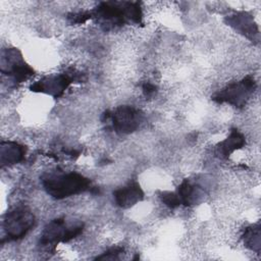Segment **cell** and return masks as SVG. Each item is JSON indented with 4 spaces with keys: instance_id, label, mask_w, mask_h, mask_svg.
Here are the masks:
<instances>
[{
    "instance_id": "6da1fadb",
    "label": "cell",
    "mask_w": 261,
    "mask_h": 261,
    "mask_svg": "<svg viewBox=\"0 0 261 261\" xmlns=\"http://www.w3.org/2000/svg\"><path fill=\"white\" fill-rule=\"evenodd\" d=\"M46 192L55 199H64L90 189L89 178L76 172L53 173L42 180Z\"/></svg>"
},
{
    "instance_id": "7a4b0ae2",
    "label": "cell",
    "mask_w": 261,
    "mask_h": 261,
    "mask_svg": "<svg viewBox=\"0 0 261 261\" xmlns=\"http://www.w3.org/2000/svg\"><path fill=\"white\" fill-rule=\"evenodd\" d=\"M84 224L82 222L67 223L64 219L58 218L52 220L44 228L40 243L42 246H55L56 244L62 242H69L76 236H79L83 230Z\"/></svg>"
},
{
    "instance_id": "3957f363",
    "label": "cell",
    "mask_w": 261,
    "mask_h": 261,
    "mask_svg": "<svg viewBox=\"0 0 261 261\" xmlns=\"http://www.w3.org/2000/svg\"><path fill=\"white\" fill-rule=\"evenodd\" d=\"M34 224V214L28 208L19 207L6 214L3 228L8 241H16L22 239L33 228Z\"/></svg>"
},
{
    "instance_id": "277c9868",
    "label": "cell",
    "mask_w": 261,
    "mask_h": 261,
    "mask_svg": "<svg viewBox=\"0 0 261 261\" xmlns=\"http://www.w3.org/2000/svg\"><path fill=\"white\" fill-rule=\"evenodd\" d=\"M256 84L253 77L247 76L241 82L234 83L217 93L213 99L218 103H228L233 106H242L255 90Z\"/></svg>"
},
{
    "instance_id": "5b68a950",
    "label": "cell",
    "mask_w": 261,
    "mask_h": 261,
    "mask_svg": "<svg viewBox=\"0 0 261 261\" xmlns=\"http://www.w3.org/2000/svg\"><path fill=\"white\" fill-rule=\"evenodd\" d=\"M109 116L111 117L113 128L120 134L135 132L142 121V114L132 106H120Z\"/></svg>"
},
{
    "instance_id": "8992f818",
    "label": "cell",
    "mask_w": 261,
    "mask_h": 261,
    "mask_svg": "<svg viewBox=\"0 0 261 261\" xmlns=\"http://www.w3.org/2000/svg\"><path fill=\"white\" fill-rule=\"evenodd\" d=\"M2 72H7L14 82L21 83L34 74L31 68L22 59L17 50L11 49L6 51V56L2 57Z\"/></svg>"
},
{
    "instance_id": "52a82bcc",
    "label": "cell",
    "mask_w": 261,
    "mask_h": 261,
    "mask_svg": "<svg viewBox=\"0 0 261 261\" xmlns=\"http://www.w3.org/2000/svg\"><path fill=\"white\" fill-rule=\"evenodd\" d=\"M74 80H77L76 73L71 74H58L53 76L45 77L36 84H34L31 89L35 92H42L49 94L54 97H58L62 95V93L67 89V87Z\"/></svg>"
},
{
    "instance_id": "ba28073f",
    "label": "cell",
    "mask_w": 261,
    "mask_h": 261,
    "mask_svg": "<svg viewBox=\"0 0 261 261\" xmlns=\"http://www.w3.org/2000/svg\"><path fill=\"white\" fill-rule=\"evenodd\" d=\"M113 195L115 203L121 208H128L140 202L144 197V193L137 182H130L116 190Z\"/></svg>"
},
{
    "instance_id": "9c48e42d",
    "label": "cell",
    "mask_w": 261,
    "mask_h": 261,
    "mask_svg": "<svg viewBox=\"0 0 261 261\" xmlns=\"http://www.w3.org/2000/svg\"><path fill=\"white\" fill-rule=\"evenodd\" d=\"M25 154V149L23 146L14 143V142H6L1 144V164L4 165H10L19 162L22 160L23 156Z\"/></svg>"
},
{
    "instance_id": "30bf717a",
    "label": "cell",
    "mask_w": 261,
    "mask_h": 261,
    "mask_svg": "<svg viewBox=\"0 0 261 261\" xmlns=\"http://www.w3.org/2000/svg\"><path fill=\"white\" fill-rule=\"evenodd\" d=\"M245 145V138L238 130H232L230 135L219 144V154L221 157L226 158L236 150L242 148Z\"/></svg>"
},
{
    "instance_id": "8fae6325",
    "label": "cell",
    "mask_w": 261,
    "mask_h": 261,
    "mask_svg": "<svg viewBox=\"0 0 261 261\" xmlns=\"http://www.w3.org/2000/svg\"><path fill=\"white\" fill-rule=\"evenodd\" d=\"M228 23L234 27L238 31H240L247 37H250V36L254 37V35L258 33V31L255 29L252 17L250 15H247L246 13L233 15L228 19Z\"/></svg>"
},
{
    "instance_id": "7c38bea8",
    "label": "cell",
    "mask_w": 261,
    "mask_h": 261,
    "mask_svg": "<svg viewBox=\"0 0 261 261\" xmlns=\"http://www.w3.org/2000/svg\"><path fill=\"white\" fill-rule=\"evenodd\" d=\"M176 195L179 199L180 204L188 206L197 202L200 197V191L196 186L192 185L188 180H185L179 185Z\"/></svg>"
},
{
    "instance_id": "4fadbf2b",
    "label": "cell",
    "mask_w": 261,
    "mask_h": 261,
    "mask_svg": "<svg viewBox=\"0 0 261 261\" xmlns=\"http://www.w3.org/2000/svg\"><path fill=\"white\" fill-rule=\"evenodd\" d=\"M244 243L245 245L254 250L259 251L260 249V229L259 227H248L244 234Z\"/></svg>"
},
{
    "instance_id": "5bb4252c",
    "label": "cell",
    "mask_w": 261,
    "mask_h": 261,
    "mask_svg": "<svg viewBox=\"0 0 261 261\" xmlns=\"http://www.w3.org/2000/svg\"><path fill=\"white\" fill-rule=\"evenodd\" d=\"M162 201L170 208H175L180 205L179 199L176 193H165L162 195Z\"/></svg>"
},
{
    "instance_id": "9a60e30c",
    "label": "cell",
    "mask_w": 261,
    "mask_h": 261,
    "mask_svg": "<svg viewBox=\"0 0 261 261\" xmlns=\"http://www.w3.org/2000/svg\"><path fill=\"white\" fill-rule=\"evenodd\" d=\"M143 91H144V93H145L146 96H151V95H153V94L155 93L156 88H155L154 85H152V84H150V83H147V84H145V85L143 86Z\"/></svg>"
}]
</instances>
